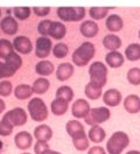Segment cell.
I'll return each instance as SVG.
<instances>
[{
  "instance_id": "obj_3",
  "label": "cell",
  "mask_w": 140,
  "mask_h": 154,
  "mask_svg": "<svg viewBox=\"0 0 140 154\" xmlns=\"http://www.w3.org/2000/svg\"><path fill=\"white\" fill-rule=\"evenodd\" d=\"M27 109L30 118L37 123H42L43 120H46L49 115V111H48V107H47L45 100H42L40 97L32 98L28 102Z\"/></svg>"
},
{
  "instance_id": "obj_40",
  "label": "cell",
  "mask_w": 140,
  "mask_h": 154,
  "mask_svg": "<svg viewBox=\"0 0 140 154\" xmlns=\"http://www.w3.org/2000/svg\"><path fill=\"white\" fill-rule=\"evenodd\" d=\"M13 92V85L12 83L7 79L0 81V96L1 97H8Z\"/></svg>"
},
{
  "instance_id": "obj_28",
  "label": "cell",
  "mask_w": 140,
  "mask_h": 154,
  "mask_svg": "<svg viewBox=\"0 0 140 154\" xmlns=\"http://www.w3.org/2000/svg\"><path fill=\"white\" fill-rule=\"evenodd\" d=\"M84 94H85V96L88 97L89 99H91V100H97L98 98H101V97L103 96V88L98 87V85L93 84L91 82H89V83L85 85Z\"/></svg>"
},
{
  "instance_id": "obj_51",
  "label": "cell",
  "mask_w": 140,
  "mask_h": 154,
  "mask_svg": "<svg viewBox=\"0 0 140 154\" xmlns=\"http://www.w3.org/2000/svg\"><path fill=\"white\" fill-rule=\"evenodd\" d=\"M139 38H140V30H139Z\"/></svg>"
},
{
  "instance_id": "obj_46",
  "label": "cell",
  "mask_w": 140,
  "mask_h": 154,
  "mask_svg": "<svg viewBox=\"0 0 140 154\" xmlns=\"http://www.w3.org/2000/svg\"><path fill=\"white\" fill-rule=\"evenodd\" d=\"M43 154H62V153H60V152H57V151H54V149H48V151L45 152Z\"/></svg>"
},
{
  "instance_id": "obj_11",
  "label": "cell",
  "mask_w": 140,
  "mask_h": 154,
  "mask_svg": "<svg viewBox=\"0 0 140 154\" xmlns=\"http://www.w3.org/2000/svg\"><path fill=\"white\" fill-rule=\"evenodd\" d=\"M12 43H13V48L18 54L27 55L33 51V43H32L30 38L27 36H23V35L15 36Z\"/></svg>"
},
{
  "instance_id": "obj_29",
  "label": "cell",
  "mask_w": 140,
  "mask_h": 154,
  "mask_svg": "<svg viewBox=\"0 0 140 154\" xmlns=\"http://www.w3.org/2000/svg\"><path fill=\"white\" fill-rule=\"evenodd\" d=\"M49 88H50V82L47 79L46 77H40V78L35 79V82L32 85L33 92L36 94V95L46 94L47 91L49 90Z\"/></svg>"
},
{
  "instance_id": "obj_39",
  "label": "cell",
  "mask_w": 140,
  "mask_h": 154,
  "mask_svg": "<svg viewBox=\"0 0 140 154\" xmlns=\"http://www.w3.org/2000/svg\"><path fill=\"white\" fill-rule=\"evenodd\" d=\"M13 128L14 126L12 125L9 122H7L6 119H1L0 120V135L1 137H8L13 133Z\"/></svg>"
},
{
  "instance_id": "obj_32",
  "label": "cell",
  "mask_w": 140,
  "mask_h": 154,
  "mask_svg": "<svg viewBox=\"0 0 140 154\" xmlns=\"http://www.w3.org/2000/svg\"><path fill=\"white\" fill-rule=\"evenodd\" d=\"M12 53H14L13 43L7 38H0V58L6 60Z\"/></svg>"
},
{
  "instance_id": "obj_16",
  "label": "cell",
  "mask_w": 140,
  "mask_h": 154,
  "mask_svg": "<svg viewBox=\"0 0 140 154\" xmlns=\"http://www.w3.org/2000/svg\"><path fill=\"white\" fill-rule=\"evenodd\" d=\"M79 30H81V34L85 36V38H95L98 32H99V27L98 25L96 23V21L93 20H85L82 22L81 27H79Z\"/></svg>"
},
{
  "instance_id": "obj_27",
  "label": "cell",
  "mask_w": 140,
  "mask_h": 154,
  "mask_svg": "<svg viewBox=\"0 0 140 154\" xmlns=\"http://www.w3.org/2000/svg\"><path fill=\"white\" fill-rule=\"evenodd\" d=\"M69 110V103H67L62 99L55 98L50 104V111L55 116H63Z\"/></svg>"
},
{
  "instance_id": "obj_5",
  "label": "cell",
  "mask_w": 140,
  "mask_h": 154,
  "mask_svg": "<svg viewBox=\"0 0 140 154\" xmlns=\"http://www.w3.org/2000/svg\"><path fill=\"white\" fill-rule=\"evenodd\" d=\"M56 14L63 22H78L84 19L86 11L83 7H60Z\"/></svg>"
},
{
  "instance_id": "obj_38",
  "label": "cell",
  "mask_w": 140,
  "mask_h": 154,
  "mask_svg": "<svg viewBox=\"0 0 140 154\" xmlns=\"http://www.w3.org/2000/svg\"><path fill=\"white\" fill-rule=\"evenodd\" d=\"M51 23L53 21L51 20L45 19L42 21L39 22L37 25V32L41 36H48L49 35V32H50V27H51Z\"/></svg>"
},
{
  "instance_id": "obj_10",
  "label": "cell",
  "mask_w": 140,
  "mask_h": 154,
  "mask_svg": "<svg viewBox=\"0 0 140 154\" xmlns=\"http://www.w3.org/2000/svg\"><path fill=\"white\" fill-rule=\"evenodd\" d=\"M5 70L7 77H12L22 66V58L18 53H12L5 60Z\"/></svg>"
},
{
  "instance_id": "obj_8",
  "label": "cell",
  "mask_w": 140,
  "mask_h": 154,
  "mask_svg": "<svg viewBox=\"0 0 140 154\" xmlns=\"http://www.w3.org/2000/svg\"><path fill=\"white\" fill-rule=\"evenodd\" d=\"M53 42L49 36H39L35 42V55L41 60L48 57L53 50Z\"/></svg>"
},
{
  "instance_id": "obj_50",
  "label": "cell",
  "mask_w": 140,
  "mask_h": 154,
  "mask_svg": "<svg viewBox=\"0 0 140 154\" xmlns=\"http://www.w3.org/2000/svg\"><path fill=\"white\" fill-rule=\"evenodd\" d=\"M0 18H1V8H0Z\"/></svg>"
},
{
  "instance_id": "obj_15",
  "label": "cell",
  "mask_w": 140,
  "mask_h": 154,
  "mask_svg": "<svg viewBox=\"0 0 140 154\" xmlns=\"http://www.w3.org/2000/svg\"><path fill=\"white\" fill-rule=\"evenodd\" d=\"M34 138L36 141H46L48 143L53 138V130L49 125L41 124L35 127L34 130Z\"/></svg>"
},
{
  "instance_id": "obj_17",
  "label": "cell",
  "mask_w": 140,
  "mask_h": 154,
  "mask_svg": "<svg viewBox=\"0 0 140 154\" xmlns=\"http://www.w3.org/2000/svg\"><path fill=\"white\" fill-rule=\"evenodd\" d=\"M124 109L129 113H138L140 112V97L138 95H129L125 97L124 102Z\"/></svg>"
},
{
  "instance_id": "obj_25",
  "label": "cell",
  "mask_w": 140,
  "mask_h": 154,
  "mask_svg": "<svg viewBox=\"0 0 140 154\" xmlns=\"http://www.w3.org/2000/svg\"><path fill=\"white\" fill-rule=\"evenodd\" d=\"M106 137V133L104 131V128L101 127L99 125L91 126V128L89 130V133H88V138L90 141H92L95 144H101L104 141Z\"/></svg>"
},
{
  "instance_id": "obj_21",
  "label": "cell",
  "mask_w": 140,
  "mask_h": 154,
  "mask_svg": "<svg viewBox=\"0 0 140 154\" xmlns=\"http://www.w3.org/2000/svg\"><path fill=\"white\" fill-rule=\"evenodd\" d=\"M55 70V67L53 64V62L48 61V60H41L40 62H37L35 66V71L37 75L41 77L50 76Z\"/></svg>"
},
{
  "instance_id": "obj_44",
  "label": "cell",
  "mask_w": 140,
  "mask_h": 154,
  "mask_svg": "<svg viewBox=\"0 0 140 154\" xmlns=\"http://www.w3.org/2000/svg\"><path fill=\"white\" fill-rule=\"evenodd\" d=\"M4 78H7V75H6V70H5L4 62H0V79L2 81Z\"/></svg>"
},
{
  "instance_id": "obj_14",
  "label": "cell",
  "mask_w": 140,
  "mask_h": 154,
  "mask_svg": "<svg viewBox=\"0 0 140 154\" xmlns=\"http://www.w3.org/2000/svg\"><path fill=\"white\" fill-rule=\"evenodd\" d=\"M0 29L6 34V35H14L17 34L19 29L18 21L14 17L7 15L0 20Z\"/></svg>"
},
{
  "instance_id": "obj_22",
  "label": "cell",
  "mask_w": 140,
  "mask_h": 154,
  "mask_svg": "<svg viewBox=\"0 0 140 154\" xmlns=\"http://www.w3.org/2000/svg\"><path fill=\"white\" fill-rule=\"evenodd\" d=\"M105 26L112 33H117L121 30L123 26H124V21L118 14H110L107 15L106 21H105Z\"/></svg>"
},
{
  "instance_id": "obj_12",
  "label": "cell",
  "mask_w": 140,
  "mask_h": 154,
  "mask_svg": "<svg viewBox=\"0 0 140 154\" xmlns=\"http://www.w3.org/2000/svg\"><path fill=\"white\" fill-rule=\"evenodd\" d=\"M14 144L19 149L27 151L33 145V135L27 131H20L14 137Z\"/></svg>"
},
{
  "instance_id": "obj_47",
  "label": "cell",
  "mask_w": 140,
  "mask_h": 154,
  "mask_svg": "<svg viewBox=\"0 0 140 154\" xmlns=\"http://www.w3.org/2000/svg\"><path fill=\"white\" fill-rule=\"evenodd\" d=\"M126 154H140L139 151H135V149H132V151H129Z\"/></svg>"
},
{
  "instance_id": "obj_35",
  "label": "cell",
  "mask_w": 140,
  "mask_h": 154,
  "mask_svg": "<svg viewBox=\"0 0 140 154\" xmlns=\"http://www.w3.org/2000/svg\"><path fill=\"white\" fill-rule=\"evenodd\" d=\"M53 55L55 56L56 58H64L67 55H68V53H69V48H68V46L63 43V42H58V43H56L53 46Z\"/></svg>"
},
{
  "instance_id": "obj_9",
  "label": "cell",
  "mask_w": 140,
  "mask_h": 154,
  "mask_svg": "<svg viewBox=\"0 0 140 154\" xmlns=\"http://www.w3.org/2000/svg\"><path fill=\"white\" fill-rule=\"evenodd\" d=\"M90 110H91V107H90L89 102L83 98L76 99L71 105V113L77 119H85L86 116L89 115Z\"/></svg>"
},
{
  "instance_id": "obj_33",
  "label": "cell",
  "mask_w": 140,
  "mask_h": 154,
  "mask_svg": "<svg viewBox=\"0 0 140 154\" xmlns=\"http://www.w3.org/2000/svg\"><path fill=\"white\" fill-rule=\"evenodd\" d=\"M89 143H90V140H89L86 133L79 135V137H76V138L73 139V145L75 146V148L77 151H81V152L86 151L88 148H90L89 147Z\"/></svg>"
},
{
  "instance_id": "obj_13",
  "label": "cell",
  "mask_w": 140,
  "mask_h": 154,
  "mask_svg": "<svg viewBox=\"0 0 140 154\" xmlns=\"http://www.w3.org/2000/svg\"><path fill=\"white\" fill-rule=\"evenodd\" d=\"M123 100L121 92L117 89H109L103 94V102L107 107H116Z\"/></svg>"
},
{
  "instance_id": "obj_18",
  "label": "cell",
  "mask_w": 140,
  "mask_h": 154,
  "mask_svg": "<svg viewBox=\"0 0 140 154\" xmlns=\"http://www.w3.org/2000/svg\"><path fill=\"white\" fill-rule=\"evenodd\" d=\"M74 66L69 62H64V63H61L56 69V77L58 81L65 82L74 75Z\"/></svg>"
},
{
  "instance_id": "obj_49",
  "label": "cell",
  "mask_w": 140,
  "mask_h": 154,
  "mask_svg": "<svg viewBox=\"0 0 140 154\" xmlns=\"http://www.w3.org/2000/svg\"><path fill=\"white\" fill-rule=\"evenodd\" d=\"M21 154H30V153H28V152H23V153H21Z\"/></svg>"
},
{
  "instance_id": "obj_34",
  "label": "cell",
  "mask_w": 140,
  "mask_h": 154,
  "mask_svg": "<svg viewBox=\"0 0 140 154\" xmlns=\"http://www.w3.org/2000/svg\"><path fill=\"white\" fill-rule=\"evenodd\" d=\"M109 10L107 7H91L89 10V15L95 20H102L104 18H107L109 14Z\"/></svg>"
},
{
  "instance_id": "obj_19",
  "label": "cell",
  "mask_w": 140,
  "mask_h": 154,
  "mask_svg": "<svg viewBox=\"0 0 140 154\" xmlns=\"http://www.w3.org/2000/svg\"><path fill=\"white\" fill-rule=\"evenodd\" d=\"M105 62L110 68L116 69V68H120L124 64L125 57L119 51H109L105 56Z\"/></svg>"
},
{
  "instance_id": "obj_26",
  "label": "cell",
  "mask_w": 140,
  "mask_h": 154,
  "mask_svg": "<svg viewBox=\"0 0 140 154\" xmlns=\"http://www.w3.org/2000/svg\"><path fill=\"white\" fill-rule=\"evenodd\" d=\"M33 89L28 84H19L14 89V96L19 100H26L33 96Z\"/></svg>"
},
{
  "instance_id": "obj_4",
  "label": "cell",
  "mask_w": 140,
  "mask_h": 154,
  "mask_svg": "<svg viewBox=\"0 0 140 154\" xmlns=\"http://www.w3.org/2000/svg\"><path fill=\"white\" fill-rule=\"evenodd\" d=\"M89 75H90V82L104 88L107 83V67L103 62L96 61L89 68Z\"/></svg>"
},
{
  "instance_id": "obj_6",
  "label": "cell",
  "mask_w": 140,
  "mask_h": 154,
  "mask_svg": "<svg viewBox=\"0 0 140 154\" xmlns=\"http://www.w3.org/2000/svg\"><path fill=\"white\" fill-rule=\"evenodd\" d=\"M111 117V111L106 106H99V107H93L90 110L89 115L84 119L85 123L90 126H96L105 123L109 120Z\"/></svg>"
},
{
  "instance_id": "obj_36",
  "label": "cell",
  "mask_w": 140,
  "mask_h": 154,
  "mask_svg": "<svg viewBox=\"0 0 140 154\" xmlns=\"http://www.w3.org/2000/svg\"><path fill=\"white\" fill-rule=\"evenodd\" d=\"M127 81L132 85H140V68H131L127 71Z\"/></svg>"
},
{
  "instance_id": "obj_20",
  "label": "cell",
  "mask_w": 140,
  "mask_h": 154,
  "mask_svg": "<svg viewBox=\"0 0 140 154\" xmlns=\"http://www.w3.org/2000/svg\"><path fill=\"white\" fill-rule=\"evenodd\" d=\"M65 131L71 137V139H74L76 137H79L82 134H85L83 124H81L78 120H69L65 124Z\"/></svg>"
},
{
  "instance_id": "obj_41",
  "label": "cell",
  "mask_w": 140,
  "mask_h": 154,
  "mask_svg": "<svg viewBox=\"0 0 140 154\" xmlns=\"http://www.w3.org/2000/svg\"><path fill=\"white\" fill-rule=\"evenodd\" d=\"M49 148V145L46 141H36L34 145V153L35 154H43L47 152Z\"/></svg>"
},
{
  "instance_id": "obj_48",
  "label": "cell",
  "mask_w": 140,
  "mask_h": 154,
  "mask_svg": "<svg viewBox=\"0 0 140 154\" xmlns=\"http://www.w3.org/2000/svg\"><path fill=\"white\" fill-rule=\"evenodd\" d=\"M2 148H4V144H2V141L0 140V153H1V151H2Z\"/></svg>"
},
{
  "instance_id": "obj_45",
  "label": "cell",
  "mask_w": 140,
  "mask_h": 154,
  "mask_svg": "<svg viewBox=\"0 0 140 154\" xmlns=\"http://www.w3.org/2000/svg\"><path fill=\"white\" fill-rule=\"evenodd\" d=\"M5 109H6V104H5V102H4V100L0 98V115H1V113L5 111Z\"/></svg>"
},
{
  "instance_id": "obj_1",
  "label": "cell",
  "mask_w": 140,
  "mask_h": 154,
  "mask_svg": "<svg viewBox=\"0 0 140 154\" xmlns=\"http://www.w3.org/2000/svg\"><path fill=\"white\" fill-rule=\"evenodd\" d=\"M96 53V48L91 42H83L78 48L75 49L73 53V63L77 67H85L92 60Z\"/></svg>"
},
{
  "instance_id": "obj_23",
  "label": "cell",
  "mask_w": 140,
  "mask_h": 154,
  "mask_svg": "<svg viewBox=\"0 0 140 154\" xmlns=\"http://www.w3.org/2000/svg\"><path fill=\"white\" fill-rule=\"evenodd\" d=\"M103 46L110 51H117L121 47V38L116 34H107L103 38Z\"/></svg>"
},
{
  "instance_id": "obj_31",
  "label": "cell",
  "mask_w": 140,
  "mask_h": 154,
  "mask_svg": "<svg viewBox=\"0 0 140 154\" xmlns=\"http://www.w3.org/2000/svg\"><path fill=\"white\" fill-rule=\"evenodd\" d=\"M56 98L70 103L74 99V90L69 85H61L56 90Z\"/></svg>"
},
{
  "instance_id": "obj_24",
  "label": "cell",
  "mask_w": 140,
  "mask_h": 154,
  "mask_svg": "<svg viewBox=\"0 0 140 154\" xmlns=\"http://www.w3.org/2000/svg\"><path fill=\"white\" fill-rule=\"evenodd\" d=\"M67 34V27L64 23H62L61 21H53L50 32H49V36L54 40H62Z\"/></svg>"
},
{
  "instance_id": "obj_30",
  "label": "cell",
  "mask_w": 140,
  "mask_h": 154,
  "mask_svg": "<svg viewBox=\"0 0 140 154\" xmlns=\"http://www.w3.org/2000/svg\"><path fill=\"white\" fill-rule=\"evenodd\" d=\"M126 60L131 62H135L140 60V45L139 43H131L125 49V56Z\"/></svg>"
},
{
  "instance_id": "obj_42",
  "label": "cell",
  "mask_w": 140,
  "mask_h": 154,
  "mask_svg": "<svg viewBox=\"0 0 140 154\" xmlns=\"http://www.w3.org/2000/svg\"><path fill=\"white\" fill-rule=\"evenodd\" d=\"M33 13L37 17L45 18L50 13V7H33Z\"/></svg>"
},
{
  "instance_id": "obj_37",
  "label": "cell",
  "mask_w": 140,
  "mask_h": 154,
  "mask_svg": "<svg viewBox=\"0 0 140 154\" xmlns=\"http://www.w3.org/2000/svg\"><path fill=\"white\" fill-rule=\"evenodd\" d=\"M32 10L29 7H14L13 8V14L18 20L25 21L30 17Z\"/></svg>"
},
{
  "instance_id": "obj_2",
  "label": "cell",
  "mask_w": 140,
  "mask_h": 154,
  "mask_svg": "<svg viewBox=\"0 0 140 154\" xmlns=\"http://www.w3.org/2000/svg\"><path fill=\"white\" fill-rule=\"evenodd\" d=\"M129 145H130L129 134L123 131H117L107 140L105 151L109 154H121Z\"/></svg>"
},
{
  "instance_id": "obj_43",
  "label": "cell",
  "mask_w": 140,
  "mask_h": 154,
  "mask_svg": "<svg viewBox=\"0 0 140 154\" xmlns=\"http://www.w3.org/2000/svg\"><path fill=\"white\" fill-rule=\"evenodd\" d=\"M88 154H107V153H106L105 148H103L101 146H93V147L89 148Z\"/></svg>"
},
{
  "instance_id": "obj_7",
  "label": "cell",
  "mask_w": 140,
  "mask_h": 154,
  "mask_svg": "<svg viewBox=\"0 0 140 154\" xmlns=\"http://www.w3.org/2000/svg\"><path fill=\"white\" fill-rule=\"evenodd\" d=\"M2 118L6 119L7 122H9L12 125L15 127V126L25 125L27 123L28 115L22 107H14V109L7 111Z\"/></svg>"
}]
</instances>
